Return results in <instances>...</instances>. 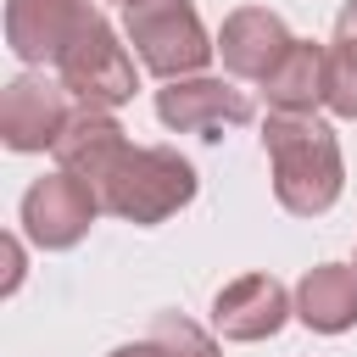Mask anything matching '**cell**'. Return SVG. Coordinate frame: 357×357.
Listing matches in <instances>:
<instances>
[{
    "label": "cell",
    "mask_w": 357,
    "mask_h": 357,
    "mask_svg": "<svg viewBox=\"0 0 357 357\" xmlns=\"http://www.w3.org/2000/svg\"><path fill=\"white\" fill-rule=\"evenodd\" d=\"M262 151L273 167V195L296 218H318L340 201L346 190V162L340 139L318 112H268L262 123Z\"/></svg>",
    "instance_id": "cell-1"
},
{
    "label": "cell",
    "mask_w": 357,
    "mask_h": 357,
    "mask_svg": "<svg viewBox=\"0 0 357 357\" xmlns=\"http://www.w3.org/2000/svg\"><path fill=\"white\" fill-rule=\"evenodd\" d=\"M195 184H201L195 167L173 145H128L112 162V173L95 184V195H100V212L151 229V223H167L178 206H190Z\"/></svg>",
    "instance_id": "cell-2"
},
{
    "label": "cell",
    "mask_w": 357,
    "mask_h": 357,
    "mask_svg": "<svg viewBox=\"0 0 357 357\" xmlns=\"http://www.w3.org/2000/svg\"><path fill=\"white\" fill-rule=\"evenodd\" d=\"M123 39L134 45L139 67L156 73L162 84L195 78L218 50V39H206V28H201L195 0H134V6H123Z\"/></svg>",
    "instance_id": "cell-3"
},
{
    "label": "cell",
    "mask_w": 357,
    "mask_h": 357,
    "mask_svg": "<svg viewBox=\"0 0 357 357\" xmlns=\"http://www.w3.org/2000/svg\"><path fill=\"white\" fill-rule=\"evenodd\" d=\"M56 78L67 84V95H73L78 106H100V112H117V106L134 100V89H139L134 56L117 45V33H112L106 17H95V22L61 50Z\"/></svg>",
    "instance_id": "cell-4"
},
{
    "label": "cell",
    "mask_w": 357,
    "mask_h": 357,
    "mask_svg": "<svg viewBox=\"0 0 357 357\" xmlns=\"http://www.w3.org/2000/svg\"><path fill=\"white\" fill-rule=\"evenodd\" d=\"M95 212H100V195H95L84 178L61 173V167L45 173V178H33V184L22 190V229H28V240L45 245V251H73V245L89 234Z\"/></svg>",
    "instance_id": "cell-5"
},
{
    "label": "cell",
    "mask_w": 357,
    "mask_h": 357,
    "mask_svg": "<svg viewBox=\"0 0 357 357\" xmlns=\"http://www.w3.org/2000/svg\"><path fill=\"white\" fill-rule=\"evenodd\" d=\"M156 117L173 128V134H201V139H218L223 128H240L251 123V95L229 78H173L156 89Z\"/></svg>",
    "instance_id": "cell-6"
},
{
    "label": "cell",
    "mask_w": 357,
    "mask_h": 357,
    "mask_svg": "<svg viewBox=\"0 0 357 357\" xmlns=\"http://www.w3.org/2000/svg\"><path fill=\"white\" fill-rule=\"evenodd\" d=\"M73 112L78 106H73V95H67L61 78L17 73L6 84V95H0V139H6V151H22V156L45 151V145H56V134L67 128Z\"/></svg>",
    "instance_id": "cell-7"
},
{
    "label": "cell",
    "mask_w": 357,
    "mask_h": 357,
    "mask_svg": "<svg viewBox=\"0 0 357 357\" xmlns=\"http://www.w3.org/2000/svg\"><path fill=\"white\" fill-rule=\"evenodd\" d=\"M95 0H6V45L28 61H61V50L95 22Z\"/></svg>",
    "instance_id": "cell-8"
},
{
    "label": "cell",
    "mask_w": 357,
    "mask_h": 357,
    "mask_svg": "<svg viewBox=\"0 0 357 357\" xmlns=\"http://www.w3.org/2000/svg\"><path fill=\"white\" fill-rule=\"evenodd\" d=\"M290 312H296V296L273 273H240L212 296V329L223 340H273Z\"/></svg>",
    "instance_id": "cell-9"
},
{
    "label": "cell",
    "mask_w": 357,
    "mask_h": 357,
    "mask_svg": "<svg viewBox=\"0 0 357 357\" xmlns=\"http://www.w3.org/2000/svg\"><path fill=\"white\" fill-rule=\"evenodd\" d=\"M290 45H296L290 28H284L279 11H268V6H240V11H229L223 28H218V56H223V67H229L234 78H257V84L284 61Z\"/></svg>",
    "instance_id": "cell-10"
},
{
    "label": "cell",
    "mask_w": 357,
    "mask_h": 357,
    "mask_svg": "<svg viewBox=\"0 0 357 357\" xmlns=\"http://www.w3.org/2000/svg\"><path fill=\"white\" fill-rule=\"evenodd\" d=\"M123 151H128V134H123V123H117L112 112H100V106H78V112L67 117V128L56 134V145H50L56 167L73 173V178H84L89 190L112 173V162H117Z\"/></svg>",
    "instance_id": "cell-11"
},
{
    "label": "cell",
    "mask_w": 357,
    "mask_h": 357,
    "mask_svg": "<svg viewBox=\"0 0 357 357\" xmlns=\"http://www.w3.org/2000/svg\"><path fill=\"white\" fill-rule=\"evenodd\" d=\"M296 318L318 335H346L357 324V268L346 262H318L296 284Z\"/></svg>",
    "instance_id": "cell-12"
},
{
    "label": "cell",
    "mask_w": 357,
    "mask_h": 357,
    "mask_svg": "<svg viewBox=\"0 0 357 357\" xmlns=\"http://www.w3.org/2000/svg\"><path fill=\"white\" fill-rule=\"evenodd\" d=\"M324 89H329V45H312V39H296L284 61L262 78L268 112H312L324 106Z\"/></svg>",
    "instance_id": "cell-13"
},
{
    "label": "cell",
    "mask_w": 357,
    "mask_h": 357,
    "mask_svg": "<svg viewBox=\"0 0 357 357\" xmlns=\"http://www.w3.org/2000/svg\"><path fill=\"white\" fill-rule=\"evenodd\" d=\"M324 106H329L335 117H357V0H346V6H340V17H335Z\"/></svg>",
    "instance_id": "cell-14"
},
{
    "label": "cell",
    "mask_w": 357,
    "mask_h": 357,
    "mask_svg": "<svg viewBox=\"0 0 357 357\" xmlns=\"http://www.w3.org/2000/svg\"><path fill=\"white\" fill-rule=\"evenodd\" d=\"M145 340H151L162 357H223L218 340H212L195 318H184V312H156L151 329H145Z\"/></svg>",
    "instance_id": "cell-15"
},
{
    "label": "cell",
    "mask_w": 357,
    "mask_h": 357,
    "mask_svg": "<svg viewBox=\"0 0 357 357\" xmlns=\"http://www.w3.org/2000/svg\"><path fill=\"white\" fill-rule=\"evenodd\" d=\"M17 284H22V245L6 240V290H17Z\"/></svg>",
    "instance_id": "cell-16"
},
{
    "label": "cell",
    "mask_w": 357,
    "mask_h": 357,
    "mask_svg": "<svg viewBox=\"0 0 357 357\" xmlns=\"http://www.w3.org/2000/svg\"><path fill=\"white\" fill-rule=\"evenodd\" d=\"M106 357H162L151 340H128V346H117V351H106Z\"/></svg>",
    "instance_id": "cell-17"
},
{
    "label": "cell",
    "mask_w": 357,
    "mask_h": 357,
    "mask_svg": "<svg viewBox=\"0 0 357 357\" xmlns=\"http://www.w3.org/2000/svg\"><path fill=\"white\" fill-rule=\"evenodd\" d=\"M123 6H134V0H123Z\"/></svg>",
    "instance_id": "cell-18"
}]
</instances>
